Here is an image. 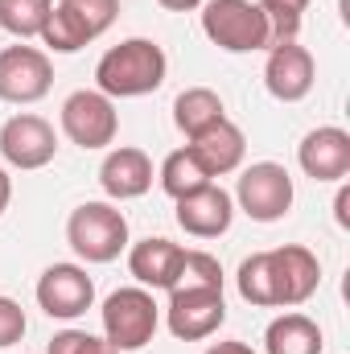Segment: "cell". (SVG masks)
<instances>
[{"label": "cell", "instance_id": "28", "mask_svg": "<svg viewBox=\"0 0 350 354\" xmlns=\"http://www.w3.org/2000/svg\"><path fill=\"white\" fill-rule=\"evenodd\" d=\"M161 8H169V12H194V8H202L206 0H157Z\"/></svg>", "mask_w": 350, "mask_h": 354}, {"label": "cell", "instance_id": "18", "mask_svg": "<svg viewBox=\"0 0 350 354\" xmlns=\"http://www.w3.org/2000/svg\"><path fill=\"white\" fill-rule=\"evenodd\" d=\"M181 260H185V248L161 235H149L128 248V272L140 280V288H174Z\"/></svg>", "mask_w": 350, "mask_h": 354}, {"label": "cell", "instance_id": "4", "mask_svg": "<svg viewBox=\"0 0 350 354\" xmlns=\"http://www.w3.org/2000/svg\"><path fill=\"white\" fill-rule=\"evenodd\" d=\"M202 33L227 54H256L272 46L268 17L256 0H206L202 4Z\"/></svg>", "mask_w": 350, "mask_h": 354}, {"label": "cell", "instance_id": "3", "mask_svg": "<svg viewBox=\"0 0 350 354\" xmlns=\"http://www.w3.org/2000/svg\"><path fill=\"white\" fill-rule=\"evenodd\" d=\"M99 317H103V338L120 354H128V351H145L153 342V334L161 326V305L153 301L149 288L136 284V288H116L103 301Z\"/></svg>", "mask_w": 350, "mask_h": 354}, {"label": "cell", "instance_id": "21", "mask_svg": "<svg viewBox=\"0 0 350 354\" xmlns=\"http://www.w3.org/2000/svg\"><path fill=\"white\" fill-rule=\"evenodd\" d=\"M157 177H161V189H165L174 202L214 181V177L198 165V157L190 153V145H185V149H177V153H169V157L161 161V174H157Z\"/></svg>", "mask_w": 350, "mask_h": 354}, {"label": "cell", "instance_id": "10", "mask_svg": "<svg viewBox=\"0 0 350 354\" xmlns=\"http://www.w3.org/2000/svg\"><path fill=\"white\" fill-rule=\"evenodd\" d=\"M227 322V301L223 288H169V309H165V326L181 342H202L210 334H219V326Z\"/></svg>", "mask_w": 350, "mask_h": 354}, {"label": "cell", "instance_id": "1", "mask_svg": "<svg viewBox=\"0 0 350 354\" xmlns=\"http://www.w3.org/2000/svg\"><path fill=\"white\" fill-rule=\"evenodd\" d=\"M169 58L153 37H128L95 62V91L107 99H140L165 83Z\"/></svg>", "mask_w": 350, "mask_h": 354}, {"label": "cell", "instance_id": "13", "mask_svg": "<svg viewBox=\"0 0 350 354\" xmlns=\"http://www.w3.org/2000/svg\"><path fill=\"white\" fill-rule=\"evenodd\" d=\"M313 54L297 41H280V46H268V62H264V87L272 99L280 103H301L309 91H313Z\"/></svg>", "mask_w": 350, "mask_h": 354}, {"label": "cell", "instance_id": "25", "mask_svg": "<svg viewBox=\"0 0 350 354\" xmlns=\"http://www.w3.org/2000/svg\"><path fill=\"white\" fill-rule=\"evenodd\" d=\"M46 354H120L107 338H95L87 330H62L50 338V351Z\"/></svg>", "mask_w": 350, "mask_h": 354}, {"label": "cell", "instance_id": "7", "mask_svg": "<svg viewBox=\"0 0 350 354\" xmlns=\"http://www.w3.org/2000/svg\"><path fill=\"white\" fill-rule=\"evenodd\" d=\"M62 132L83 153L107 149L116 140V132H120L116 99H107L103 91H75V95H66V103H62Z\"/></svg>", "mask_w": 350, "mask_h": 354}, {"label": "cell", "instance_id": "23", "mask_svg": "<svg viewBox=\"0 0 350 354\" xmlns=\"http://www.w3.org/2000/svg\"><path fill=\"white\" fill-rule=\"evenodd\" d=\"M256 4H260V12L268 17L272 46H280V41H297L309 0H256Z\"/></svg>", "mask_w": 350, "mask_h": 354}, {"label": "cell", "instance_id": "27", "mask_svg": "<svg viewBox=\"0 0 350 354\" xmlns=\"http://www.w3.org/2000/svg\"><path fill=\"white\" fill-rule=\"evenodd\" d=\"M206 354H256L248 342H214Z\"/></svg>", "mask_w": 350, "mask_h": 354}, {"label": "cell", "instance_id": "11", "mask_svg": "<svg viewBox=\"0 0 350 354\" xmlns=\"http://www.w3.org/2000/svg\"><path fill=\"white\" fill-rule=\"evenodd\" d=\"M0 157L12 165V169H46L54 157H58V132L50 120L33 115V111H21L12 120H4L0 128Z\"/></svg>", "mask_w": 350, "mask_h": 354}, {"label": "cell", "instance_id": "14", "mask_svg": "<svg viewBox=\"0 0 350 354\" xmlns=\"http://www.w3.org/2000/svg\"><path fill=\"white\" fill-rule=\"evenodd\" d=\"M231 218H235V198L223 189V185H202L185 198H177V227L194 239H219L231 231Z\"/></svg>", "mask_w": 350, "mask_h": 354}, {"label": "cell", "instance_id": "16", "mask_svg": "<svg viewBox=\"0 0 350 354\" xmlns=\"http://www.w3.org/2000/svg\"><path fill=\"white\" fill-rule=\"evenodd\" d=\"M99 185L107 194V202H132L140 194H149L153 185V161L145 149H132V145H120L103 157L99 165Z\"/></svg>", "mask_w": 350, "mask_h": 354}, {"label": "cell", "instance_id": "12", "mask_svg": "<svg viewBox=\"0 0 350 354\" xmlns=\"http://www.w3.org/2000/svg\"><path fill=\"white\" fill-rule=\"evenodd\" d=\"M37 305L46 317L75 322L95 305V280L79 264H50L37 276Z\"/></svg>", "mask_w": 350, "mask_h": 354}, {"label": "cell", "instance_id": "2", "mask_svg": "<svg viewBox=\"0 0 350 354\" xmlns=\"http://www.w3.org/2000/svg\"><path fill=\"white\" fill-rule=\"evenodd\" d=\"M66 243L87 264H111L128 248V218L116 202H83L66 218Z\"/></svg>", "mask_w": 350, "mask_h": 354}, {"label": "cell", "instance_id": "5", "mask_svg": "<svg viewBox=\"0 0 350 354\" xmlns=\"http://www.w3.org/2000/svg\"><path fill=\"white\" fill-rule=\"evenodd\" d=\"M116 12H120V0H58L42 29V41L54 54H75L111 29Z\"/></svg>", "mask_w": 350, "mask_h": 354}, {"label": "cell", "instance_id": "6", "mask_svg": "<svg viewBox=\"0 0 350 354\" xmlns=\"http://www.w3.org/2000/svg\"><path fill=\"white\" fill-rule=\"evenodd\" d=\"M235 202L256 223H280L293 210V177L276 161H256V165H248L239 174Z\"/></svg>", "mask_w": 350, "mask_h": 354}, {"label": "cell", "instance_id": "26", "mask_svg": "<svg viewBox=\"0 0 350 354\" xmlns=\"http://www.w3.org/2000/svg\"><path fill=\"white\" fill-rule=\"evenodd\" d=\"M25 330H29V322H25V309H21L12 297H0V351L17 346V342L25 338Z\"/></svg>", "mask_w": 350, "mask_h": 354}, {"label": "cell", "instance_id": "22", "mask_svg": "<svg viewBox=\"0 0 350 354\" xmlns=\"http://www.w3.org/2000/svg\"><path fill=\"white\" fill-rule=\"evenodd\" d=\"M50 12H54V0H0V29L29 41V37H42Z\"/></svg>", "mask_w": 350, "mask_h": 354}, {"label": "cell", "instance_id": "19", "mask_svg": "<svg viewBox=\"0 0 350 354\" xmlns=\"http://www.w3.org/2000/svg\"><path fill=\"white\" fill-rule=\"evenodd\" d=\"M322 326L305 313H280L264 330V354H322Z\"/></svg>", "mask_w": 350, "mask_h": 354}, {"label": "cell", "instance_id": "20", "mask_svg": "<svg viewBox=\"0 0 350 354\" xmlns=\"http://www.w3.org/2000/svg\"><path fill=\"white\" fill-rule=\"evenodd\" d=\"M223 115H227V107H223V99L210 87H185L174 99V124L185 132V140H194L202 128L219 124Z\"/></svg>", "mask_w": 350, "mask_h": 354}, {"label": "cell", "instance_id": "24", "mask_svg": "<svg viewBox=\"0 0 350 354\" xmlns=\"http://www.w3.org/2000/svg\"><path fill=\"white\" fill-rule=\"evenodd\" d=\"M174 288H223V264L210 252H185Z\"/></svg>", "mask_w": 350, "mask_h": 354}, {"label": "cell", "instance_id": "17", "mask_svg": "<svg viewBox=\"0 0 350 354\" xmlns=\"http://www.w3.org/2000/svg\"><path fill=\"white\" fill-rule=\"evenodd\" d=\"M190 153L198 157V165L210 177H227L243 165V157H248V136H243L239 124H231V120L223 115L219 124L202 128V132L190 140Z\"/></svg>", "mask_w": 350, "mask_h": 354}, {"label": "cell", "instance_id": "29", "mask_svg": "<svg viewBox=\"0 0 350 354\" xmlns=\"http://www.w3.org/2000/svg\"><path fill=\"white\" fill-rule=\"evenodd\" d=\"M347 206H350V189L342 185V189H338V202H334V210H338V227H350V214H347Z\"/></svg>", "mask_w": 350, "mask_h": 354}, {"label": "cell", "instance_id": "9", "mask_svg": "<svg viewBox=\"0 0 350 354\" xmlns=\"http://www.w3.org/2000/svg\"><path fill=\"white\" fill-rule=\"evenodd\" d=\"M54 87V62L37 46H4L0 50V99L4 103H37Z\"/></svg>", "mask_w": 350, "mask_h": 354}, {"label": "cell", "instance_id": "15", "mask_svg": "<svg viewBox=\"0 0 350 354\" xmlns=\"http://www.w3.org/2000/svg\"><path fill=\"white\" fill-rule=\"evenodd\" d=\"M297 165L313 181H342L350 174V132L347 128H313L297 145Z\"/></svg>", "mask_w": 350, "mask_h": 354}, {"label": "cell", "instance_id": "30", "mask_svg": "<svg viewBox=\"0 0 350 354\" xmlns=\"http://www.w3.org/2000/svg\"><path fill=\"white\" fill-rule=\"evenodd\" d=\"M8 202H12V177L0 169V214L8 210Z\"/></svg>", "mask_w": 350, "mask_h": 354}, {"label": "cell", "instance_id": "8", "mask_svg": "<svg viewBox=\"0 0 350 354\" xmlns=\"http://www.w3.org/2000/svg\"><path fill=\"white\" fill-rule=\"evenodd\" d=\"M268 280H272V309H297L317 292L322 264L309 248L284 243L268 252Z\"/></svg>", "mask_w": 350, "mask_h": 354}]
</instances>
